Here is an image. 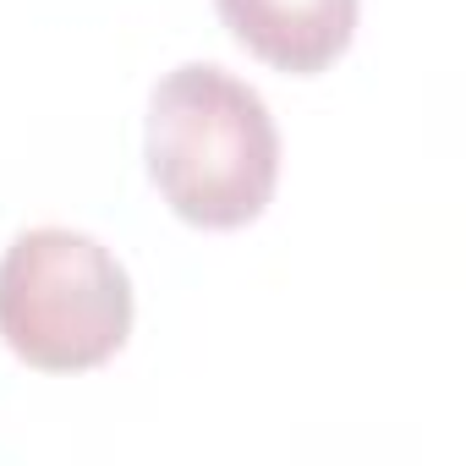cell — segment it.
Here are the masks:
<instances>
[{"mask_svg":"<svg viewBox=\"0 0 466 466\" xmlns=\"http://www.w3.org/2000/svg\"><path fill=\"white\" fill-rule=\"evenodd\" d=\"M148 176L159 198L203 230L258 219L280 181V132L258 88L225 66H176L148 99Z\"/></svg>","mask_w":466,"mask_h":466,"instance_id":"1","label":"cell"},{"mask_svg":"<svg viewBox=\"0 0 466 466\" xmlns=\"http://www.w3.org/2000/svg\"><path fill=\"white\" fill-rule=\"evenodd\" d=\"M132 335V280L83 230L39 225L0 258V340L39 373H88Z\"/></svg>","mask_w":466,"mask_h":466,"instance_id":"2","label":"cell"},{"mask_svg":"<svg viewBox=\"0 0 466 466\" xmlns=\"http://www.w3.org/2000/svg\"><path fill=\"white\" fill-rule=\"evenodd\" d=\"M214 6L237 45L297 77L324 72L357 34V0H214Z\"/></svg>","mask_w":466,"mask_h":466,"instance_id":"3","label":"cell"}]
</instances>
